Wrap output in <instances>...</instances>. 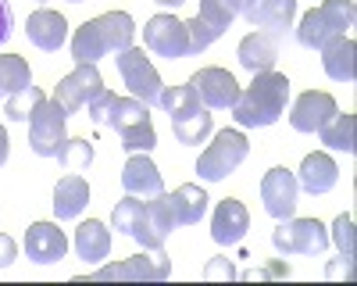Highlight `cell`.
<instances>
[{
	"instance_id": "obj_1",
	"label": "cell",
	"mask_w": 357,
	"mask_h": 286,
	"mask_svg": "<svg viewBox=\"0 0 357 286\" xmlns=\"http://www.w3.org/2000/svg\"><path fill=\"white\" fill-rule=\"evenodd\" d=\"M286 100H289V79L282 72H257L254 82L247 90H240L232 104V119L236 126L243 129H264V126H275L282 114H286Z\"/></svg>"
},
{
	"instance_id": "obj_2",
	"label": "cell",
	"mask_w": 357,
	"mask_h": 286,
	"mask_svg": "<svg viewBox=\"0 0 357 286\" xmlns=\"http://www.w3.org/2000/svg\"><path fill=\"white\" fill-rule=\"evenodd\" d=\"M136 22L126 11H107L93 22H82L72 36V61L75 65H97L107 54H122L132 47Z\"/></svg>"
},
{
	"instance_id": "obj_3",
	"label": "cell",
	"mask_w": 357,
	"mask_h": 286,
	"mask_svg": "<svg viewBox=\"0 0 357 286\" xmlns=\"http://www.w3.org/2000/svg\"><path fill=\"white\" fill-rule=\"evenodd\" d=\"M354 22H357L354 0H321L318 8H311V11L301 18L296 43L307 47V50H321L325 43L347 36V29H354Z\"/></svg>"
},
{
	"instance_id": "obj_4",
	"label": "cell",
	"mask_w": 357,
	"mask_h": 286,
	"mask_svg": "<svg viewBox=\"0 0 357 286\" xmlns=\"http://www.w3.org/2000/svg\"><path fill=\"white\" fill-rule=\"evenodd\" d=\"M250 154V143L240 129H222L215 133V143H207V151L197 161V176L204 183H222L225 176H232Z\"/></svg>"
},
{
	"instance_id": "obj_5",
	"label": "cell",
	"mask_w": 357,
	"mask_h": 286,
	"mask_svg": "<svg viewBox=\"0 0 357 286\" xmlns=\"http://www.w3.org/2000/svg\"><path fill=\"white\" fill-rule=\"evenodd\" d=\"M68 111L61 107V100H43L36 107V114L29 119V147H33L36 158H57L61 147L68 143Z\"/></svg>"
},
{
	"instance_id": "obj_6",
	"label": "cell",
	"mask_w": 357,
	"mask_h": 286,
	"mask_svg": "<svg viewBox=\"0 0 357 286\" xmlns=\"http://www.w3.org/2000/svg\"><path fill=\"white\" fill-rule=\"evenodd\" d=\"M272 247L282 257H289V254L318 257V254L329 250V229H325L318 218H286L272 233Z\"/></svg>"
},
{
	"instance_id": "obj_7",
	"label": "cell",
	"mask_w": 357,
	"mask_h": 286,
	"mask_svg": "<svg viewBox=\"0 0 357 286\" xmlns=\"http://www.w3.org/2000/svg\"><path fill=\"white\" fill-rule=\"evenodd\" d=\"M114 61H118V72H122V82L129 86V97L143 100L146 107H158L165 86H161L158 68L151 65V57L143 54V47H126Z\"/></svg>"
},
{
	"instance_id": "obj_8",
	"label": "cell",
	"mask_w": 357,
	"mask_h": 286,
	"mask_svg": "<svg viewBox=\"0 0 357 286\" xmlns=\"http://www.w3.org/2000/svg\"><path fill=\"white\" fill-rule=\"evenodd\" d=\"M111 225L118 229V233H126L129 240H136L143 250H165V236L151 225V218H146V200H139L132 193L114 204Z\"/></svg>"
},
{
	"instance_id": "obj_9",
	"label": "cell",
	"mask_w": 357,
	"mask_h": 286,
	"mask_svg": "<svg viewBox=\"0 0 357 286\" xmlns=\"http://www.w3.org/2000/svg\"><path fill=\"white\" fill-rule=\"evenodd\" d=\"M261 200H264V211L272 215L275 222H286L296 215V204H301V186H296V176L289 168L275 165L264 172L261 179Z\"/></svg>"
},
{
	"instance_id": "obj_10",
	"label": "cell",
	"mask_w": 357,
	"mask_h": 286,
	"mask_svg": "<svg viewBox=\"0 0 357 286\" xmlns=\"http://www.w3.org/2000/svg\"><path fill=\"white\" fill-rule=\"evenodd\" d=\"M143 43L151 54L168 57V61H178V57L190 54V33L186 22H178L175 15H154L143 25Z\"/></svg>"
},
{
	"instance_id": "obj_11",
	"label": "cell",
	"mask_w": 357,
	"mask_h": 286,
	"mask_svg": "<svg viewBox=\"0 0 357 286\" xmlns=\"http://www.w3.org/2000/svg\"><path fill=\"white\" fill-rule=\"evenodd\" d=\"M86 114L97 126H107L114 133H122L126 126H136L143 119H151V107H146L143 100H136V97H114L111 90H104L93 104L86 107Z\"/></svg>"
},
{
	"instance_id": "obj_12",
	"label": "cell",
	"mask_w": 357,
	"mask_h": 286,
	"mask_svg": "<svg viewBox=\"0 0 357 286\" xmlns=\"http://www.w3.org/2000/svg\"><path fill=\"white\" fill-rule=\"evenodd\" d=\"M190 86L197 90V97H200V104L207 111H232L236 97H240V82L232 79V72L229 68H215V65L193 72Z\"/></svg>"
},
{
	"instance_id": "obj_13",
	"label": "cell",
	"mask_w": 357,
	"mask_h": 286,
	"mask_svg": "<svg viewBox=\"0 0 357 286\" xmlns=\"http://www.w3.org/2000/svg\"><path fill=\"white\" fill-rule=\"evenodd\" d=\"M104 93V79L97 72V65H75L72 75H65L61 82H57V100H61V107L72 114V111H82L89 107L97 97Z\"/></svg>"
},
{
	"instance_id": "obj_14",
	"label": "cell",
	"mask_w": 357,
	"mask_h": 286,
	"mask_svg": "<svg viewBox=\"0 0 357 286\" xmlns=\"http://www.w3.org/2000/svg\"><path fill=\"white\" fill-rule=\"evenodd\" d=\"M25 254L36 265H57L68 254V236L54 222H33L25 229Z\"/></svg>"
},
{
	"instance_id": "obj_15",
	"label": "cell",
	"mask_w": 357,
	"mask_h": 286,
	"mask_svg": "<svg viewBox=\"0 0 357 286\" xmlns=\"http://www.w3.org/2000/svg\"><path fill=\"white\" fill-rule=\"evenodd\" d=\"M168 276H172V262L165 257V250H154V257L136 254V257H126V262L104 265L89 279H168Z\"/></svg>"
},
{
	"instance_id": "obj_16",
	"label": "cell",
	"mask_w": 357,
	"mask_h": 286,
	"mask_svg": "<svg viewBox=\"0 0 357 286\" xmlns=\"http://www.w3.org/2000/svg\"><path fill=\"white\" fill-rule=\"evenodd\" d=\"M340 107L329 93H321V90H307L293 100V111H289V126L296 133H318L325 122L333 119Z\"/></svg>"
},
{
	"instance_id": "obj_17",
	"label": "cell",
	"mask_w": 357,
	"mask_h": 286,
	"mask_svg": "<svg viewBox=\"0 0 357 286\" xmlns=\"http://www.w3.org/2000/svg\"><path fill=\"white\" fill-rule=\"evenodd\" d=\"M247 229H250V211L243 208V200L225 197L211 215V240L218 247H236L247 236Z\"/></svg>"
},
{
	"instance_id": "obj_18",
	"label": "cell",
	"mask_w": 357,
	"mask_h": 286,
	"mask_svg": "<svg viewBox=\"0 0 357 286\" xmlns=\"http://www.w3.org/2000/svg\"><path fill=\"white\" fill-rule=\"evenodd\" d=\"M25 36H29V43L40 47L43 54H57V50L65 47V40H68V22H65V15H57L50 8H40V11L29 15Z\"/></svg>"
},
{
	"instance_id": "obj_19",
	"label": "cell",
	"mask_w": 357,
	"mask_h": 286,
	"mask_svg": "<svg viewBox=\"0 0 357 286\" xmlns=\"http://www.w3.org/2000/svg\"><path fill=\"white\" fill-rule=\"evenodd\" d=\"M122 190L139 197V200H151V197L165 193V179L146 154H129V161L122 168Z\"/></svg>"
},
{
	"instance_id": "obj_20",
	"label": "cell",
	"mask_w": 357,
	"mask_h": 286,
	"mask_svg": "<svg viewBox=\"0 0 357 286\" xmlns=\"http://www.w3.org/2000/svg\"><path fill=\"white\" fill-rule=\"evenodd\" d=\"M250 25H257L261 33L282 40L289 29H293V18H296V0H257V4L243 15Z\"/></svg>"
},
{
	"instance_id": "obj_21",
	"label": "cell",
	"mask_w": 357,
	"mask_h": 286,
	"mask_svg": "<svg viewBox=\"0 0 357 286\" xmlns=\"http://www.w3.org/2000/svg\"><path fill=\"white\" fill-rule=\"evenodd\" d=\"M336 183H340V168H336V161H333L329 154L314 151V154H307V158L301 161V172H296V186H301L304 193L325 197Z\"/></svg>"
},
{
	"instance_id": "obj_22",
	"label": "cell",
	"mask_w": 357,
	"mask_h": 286,
	"mask_svg": "<svg viewBox=\"0 0 357 286\" xmlns=\"http://www.w3.org/2000/svg\"><path fill=\"white\" fill-rule=\"evenodd\" d=\"M236 57H240V65L247 72H272L275 61H279V40L275 36H268V33H250L240 40V47H236Z\"/></svg>"
},
{
	"instance_id": "obj_23",
	"label": "cell",
	"mask_w": 357,
	"mask_h": 286,
	"mask_svg": "<svg viewBox=\"0 0 357 286\" xmlns=\"http://www.w3.org/2000/svg\"><path fill=\"white\" fill-rule=\"evenodd\" d=\"M86 204H89V186H86V179L79 176V172H68V176L54 186V215H57V222L79 218V215L86 211Z\"/></svg>"
},
{
	"instance_id": "obj_24",
	"label": "cell",
	"mask_w": 357,
	"mask_h": 286,
	"mask_svg": "<svg viewBox=\"0 0 357 286\" xmlns=\"http://www.w3.org/2000/svg\"><path fill=\"white\" fill-rule=\"evenodd\" d=\"M75 254L82 257V265H100L111 254V229L97 218H86L75 229Z\"/></svg>"
},
{
	"instance_id": "obj_25",
	"label": "cell",
	"mask_w": 357,
	"mask_h": 286,
	"mask_svg": "<svg viewBox=\"0 0 357 286\" xmlns=\"http://www.w3.org/2000/svg\"><path fill=\"white\" fill-rule=\"evenodd\" d=\"M354 57H357V43L350 36H340L321 47V68L333 82H354V75H357Z\"/></svg>"
},
{
	"instance_id": "obj_26",
	"label": "cell",
	"mask_w": 357,
	"mask_h": 286,
	"mask_svg": "<svg viewBox=\"0 0 357 286\" xmlns=\"http://www.w3.org/2000/svg\"><path fill=\"white\" fill-rule=\"evenodd\" d=\"M168 197H172V211H175V222L178 225H197L207 215V193L200 186H193V183L175 186Z\"/></svg>"
},
{
	"instance_id": "obj_27",
	"label": "cell",
	"mask_w": 357,
	"mask_h": 286,
	"mask_svg": "<svg viewBox=\"0 0 357 286\" xmlns=\"http://www.w3.org/2000/svg\"><path fill=\"white\" fill-rule=\"evenodd\" d=\"M25 86H33V72H29V61L18 54H0V97H11Z\"/></svg>"
},
{
	"instance_id": "obj_28",
	"label": "cell",
	"mask_w": 357,
	"mask_h": 286,
	"mask_svg": "<svg viewBox=\"0 0 357 286\" xmlns=\"http://www.w3.org/2000/svg\"><path fill=\"white\" fill-rule=\"evenodd\" d=\"M211 129H215V119L207 114V107H200V111L186 114V119H175V122H172L175 140L186 143V147H197V143H204L207 136H211Z\"/></svg>"
},
{
	"instance_id": "obj_29",
	"label": "cell",
	"mask_w": 357,
	"mask_h": 286,
	"mask_svg": "<svg viewBox=\"0 0 357 286\" xmlns=\"http://www.w3.org/2000/svg\"><path fill=\"white\" fill-rule=\"evenodd\" d=\"M321 143L329 151H343V154H354V114H333L329 122L318 129Z\"/></svg>"
},
{
	"instance_id": "obj_30",
	"label": "cell",
	"mask_w": 357,
	"mask_h": 286,
	"mask_svg": "<svg viewBox=\"0 0 357 286\" xmlns=\"http://www.w3.org/2000/svg\"><path fill=\"white\" fill-rule=\"evenodd\" d=\"M158 107H165V111H168V119L175 122V119H186V114L200 111L204 104H200L197 90L186 82V86H172V90H165V93H161V100H158Z\"/></svg>"
},
{
	"instance_id": "obj_31",
	"label": "cell",
	"mask_w": 357,
	"mask_h": 286,
	"mask_svg": "<svg viewBox=\"0 0 357 286\" xmlns=\"http://www.w3.org/2000/svg\"><path fill=\"white\" fill-rule=\"evenodd\" d=\"M43 100H47V93L40 90V86H25V90H18V93H11V97H8L4 114H8L11 122H29Z\"/></svg>"
},
{
	"instance_id": "obj_32",
	"label": "cell",
	"mask_w": 357,
	"mask_h": 286,
	"mask_svg": "<svg viewBox=\"0 0 357 286\" xmlns=\"http://www.w3.org/2000/svg\"><path fill=\"white\" fill-rule=\"evenodd\" d=\"M118 140H122V151H129V154H151L158 147V133H154L151 119H143L136 126H126L122 133H118Z\"/></svg>"
},
{
	"instance_id": "obj_33",
	"label": "cell",
	"mask_w": 357,
	"mask_h": 286,
	"mask_svg": "<svg viewBox=\"0 0 357 286\" xmlns=\"http://www.w3.org/2000/svg\"><path fill=\"white\" fill-rule=\"evenodd\" d=\"M57 161H61L65 172H86L89 165H93V143L82 140V136H68V143L61 147Z\"/></svg>"
},
{
	"instance_id": "obj_34",
	"label": "cell",
	"mask_w": 357,
	"mask_h": 286,
	"mask_svg": "<svg viewBox=\"0 0 357 286\" xmlns=\"http://www.w3.org/2000/svg\"><path fill=\"white\" fill-rule=\"evenodd\" d=\"M236 15H240V0H200L197 18H204L211 29H218V33H225Z\"/></svg>"
},
{
	"instance_id": "obj_35",
	"label": "cell",
	"mask_w": 357,
	"mask_h": 286,
	"mask_svg": "<svg viewBox=\"0 0 357 286\" xmlns=\"http://www.w3.org/2000/svg\"><path fill=\"white\" fill-rule=\"evenodd\" d=\"M146 218H151V225L168 240V233L178 225V222H175V211H172V197H168V193H158V197L146 200Z\"/></svg>"
},
{
	"instance_id": "obj_36",
	"label": "cell",
	"mask_w": 357,
	"mask_h": 286,
	"mask_svg": "<svg viewBox=\"0 0 357 286\" xmlns=\"http://www.w3.org/2000/svg\"><path fill=\"white\" fill-rule=\"evenodd\" d=\"M186 33H190V54H204L207 47L222 36L218 29H211L204 18H190V22H186Z\"/></svg>"
},
{
	"instance_id": "obj_37",
	"label": "cell",
	"mask_w": 357,
	"mask_h": 286,
	"mask_svg": "<svg viewBox=\"0 0 357 286\" xmlns=\"http://www.w3.org/2000/svg\"><path fill=\"white\" fill-rule=\"evenodd\" d=\"M333 240L340 247V257H354V215L350 211H343L333 222Z\"/></svg>"
},
{
	"instance_id": "obj_38",
	"label": "cell",
	"mask_w": 357,
	"mask_h": 286,
	"mask_svg": "<svg viewBox=\"0 0 357 286\" xmlns=\"http://www.w3.org/2000/svg\"><path fill=\"white\" fill-rule=\"evenodd\" d=\"M15 257H18V243H15L8 233H0V269L15 265Z\"/></svg>"
},
{
	"instance_id": "obj_39",
	"label": "cell",
	"mask_w": 357,
	"mask_h": 286,
	"mask_svg": "<svg viewBox=\"0 0 357 286\" xmlns=\"http://www.w3.org/2000/svg\"><path fill=\"white\" fill-rule=\"evenodd\" d=\"M207 279H218V276H225V279H236V269L229 265V257H215L211 265H207V272H204Z\"/></svg>"
},
{
	"instance_id": "obj_40",
	"label": "cell",
	"mask_w": 357,
	"mask_h": 286,
	"mask_svg": "<svg viewBox=\"0 0 357 286\" xmlns=\"http://www.w3.org/2000/svg\"><path fill=\"white\" fill-rule=\"evenodd\" d=\"M11 29H15V15H11V4L8 0H0V43H4L11 36Z\"/></svg>"
},
{
	"instance_id": "obj_41",
	"label": "cell",
	"mask_w": 357,
	"mask_h": 286,
	"mask_svg": "<svg viewBox=\"0 0 357 286\" xmlns=\"http://www.w3.org/2000/svg\"><path fill=\"white\" fill-rule=\"evenodd\" d=\"M247 276H257V279H279V276H289L286 265H268V269H257V272H247Z\"/></svg>"
},
{
	"instance_id": "obj_42",
	"label": "cell",
	"mask_w": 357,
	"mask_h": 286,
	"mask_svg": "<svg viewBox=\"0 0 357 286\" xmlns=\"http://www.w3.org/2000/svg\"><path fill=\"white\" fill-rule=\"evenodd\" d=\"M8 154H11V140H8V133H4V126H0V165L8 161Z\"/></svg>"
},
{
	"instance_id": "obj_43",
	"label": "cell",
	"mask_w": 357,
	"mask_h": 286,
	"mask_svg": "<svg viewBox=\"0 0 357 286\" xmlns=\"http://www.w3.org/2000/svg\"><path fill=\"white\" fill-rule=\"evenodd\" d=\"M154 4H161V8H183L186 0H154Z\"/></svg>"
},
{
	"instance_id": "obj_44",
	"label": "cell",
	"mask_w": 357,
	"mask_h": 286,
	"mask_svg": "<svg viewBox=\"0 0 357 286\" xmlns=\"http://www.w3.org/2000/svg\"><path fill=\"white\" fill-rule=\"evenodd\" d=\"M254 4H257V0H240V15H247V11H250Z\"/></svg>"
},
{
	"instance_id": "obj_45",
	"label": "cell",
	"mask_w": 357,
	"mask_h": 286,
	"mask_svg": "<svg viewBox=\"0 0 357 286\" xmlns=\"http://www.w3.org/2000/svg\"><path fill=\"white\" fill-rule=\"evenodd\" d=\"M68 4H82V0H68Z\"/></svg>"
},
{
	"instance_id": "obj_46",
	"label": "cell",
	"mask_w": 357,
	"mask_h": 286,
	"mask_svg": "<svg viewBox=\"0 0 357 286\" xmlns=\"http://www.w3.org/2000/svg\"><path fill=\"white\" fill-rule=\"evenodd\" d=\"M36 4H47V0H36Z\"/></svg>"
}]
</instances>
